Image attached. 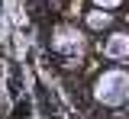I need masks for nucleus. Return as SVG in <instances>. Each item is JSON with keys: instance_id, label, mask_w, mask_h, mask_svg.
<instances>
[{"instance_id": "1", "label": "nucleus", "mask_w": 129, "mask_h": 119, "mask_svg": "<svg viewBox=\"0 0 129 119\" xmlns=\"http://www.w3.org/2000/svg\"><path fill=\"white\" fill-rule=\"evenodd\" d=\"M94 97L103 106H119L129 100V74L126 71H107L94 87Z\"/></svg>"}, {"instance_id": "2", "label": "nucleus", "mask_w": 129, "mask_h": 119, "mask_svg": "<svg viewBox=\"0 0 129 119\" xmlns=\"http://www.w3.org/2000/svg\"><path fill=\"white\" fill-rule=\"evenodd\" d=\"M55 48L61 51V55H78L81 51V35L71 32V29H58L55 32Z\"/></svg>"}, {"instance_id": "3", "label": "nucleus", "mask_w": 129, "mask_h": 119, "mask_svg": "<svg viewBox=\"0 0 129 119\" xmlns=\"http://www.w3.org/2000/svg\"><path fill=\"white\" fill-rule=\"evenodd\" d=\"M107 55L110 58H129V35H110Z\"/></svg>"}, {"instance_id": "4", "label": "nucleus", "mask_w": 129, "mask_h": 119, "mask_svg": "<svg viewBox=\"0 0 129 119\" xmlns=\"http://www.w3.org/2000/svg\"><path fill=\"white\" fill-rule=\"evenodd\" d=\"M87 26H94V29L110 26V16H107V13H90V16H87Z\"/></svg>"}, {"instance_id": "5", "label": "nucleus", "mask_w": 129, "mask_h": 119, "mask_svg": "<svg viewBox=\"0 0 129 119\" xmlns=\"http://www.w3.org/2000/svg\"><path fill=\"white\" fill-rule=\"evenodd\" d=\"M94 3H100V7H116L119 0H94Z\"/></svg>"}]
</instances>
